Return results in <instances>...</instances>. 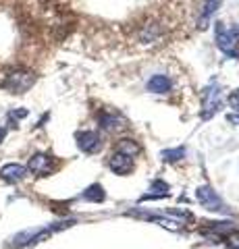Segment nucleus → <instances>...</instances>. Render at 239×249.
Instances as JSON below:
<instances>
[{
    "mask_svg": "<svg viewBox=\"0 0 239 249\" xmlns=\"http://www.w3.org/2000/svg\"><path fill=\"white\" fill-rule=\"evenodd\" d=\"M168 196V185L165 181H154L152 187H150V193H146V196H142L140 201H148V199H156V197H166Z\"/></svg>",
    "mask_w": 239,
    "mask_h": 249,
    "instance_id": "nucleus-10",
    "label": "nucleus"
},
{
    "mask_svg": "<svg viewBox=\"0 0 239 249\" xmlns=\"http://www.w3.org/2000/svg\"><path fill=\"white\" fill-rule=\"evenodd\" d=\"M222 104V93H221V88L217 83L208 85L204 89V96H202V119L208 121L210 116H214L219 112V108Z\"/></svg>",
    "mask_w": 239,
    "mask_h": 249,
    "instance_id": "nucleus-3",
    "label": "nucleus"
},
{
    "mask_svg": "<svg viewBox=\"0 0 239 249\" xmlns=\"http://www.w3.org/2000/svg\"><path fill=\"white\" fill-rule=\"evenodd\" d=\"M83 199H88V201H96V204H100V201H104L106 199V193L102 189V185H90L86 191H83Z\"/></svg>",
    "mask_w": 239,
    "mask_h": 249,
    "instance_id": "nucleus-12",
    "label": "nucleus"
},
{
    "mask_svg": "<svg viewBox=\"0 0 239 249\" xmlns=\"http://www.w3.org/2000/svg\"><path fill=\"white\" fill-rule=\"evenodd\" d=\"M171 85L173 83L166 75H154L148 81V89L154 93H166V91H171Z\"/></svg>",
    "mask_w": 239,
    "mask_h": 249,
    "instance_id": "nucleus-9",
    "label": "nucleus"
},
{
    "mask_svg": "<svg viewBox=\"0 0 239 249\" xmlns=\"http://www.w3.org/2000/svg\"><path fill=\"white\" fill-rule=\"evenodd\" d=\"M152 220L156 224H160V227L168 229V231H179V227H181L179 220H171V218H152Z\"/></svg>",
    "mask_w": 239,
    "mask_h": 249,
    "instance_id": "nucleus-14",
    "label": "nucleus"
},
{
    "mask_svg": "<svg viewBox=\"0 0 239 249\" xmlns=\"http://www.w3.org/2000/svg\"><path fill=\"white\" fill-rule=\"evenodd\" d=\"M50 168H52V160H50V156H46V154H34L27 162V170H32V173L40 175V177L48 175Z\"/></svg>",
    "mask_w": 239,
    "mask_h": 249,
    "instance_id": "nucleus-6",
    "label": "nucleus"
},
{
    "mask_svg": "<svg viewBox=\"0 0 239 249\" xmlns=\"http://www.w3.org/2000/svg\"><path fill=\"white\" fill-rule=\"evenodd\" d=\"M221 2H222V0H206L204 11H202V17H200V29H204V27H206L208 19H210L212 15L217 13V9L221 6Z\"/></svg>",
    "mask_w": 239,
    "mask_h": 249,
    "instance_id": "nucleus-11",
    "label": "nucleus"
},
{
    "mask_svg": "<svg viewBox=\"0 0 239 249\" xmlns=\"http://www.w3.org/2000/svg\"><path fill=\"white\" fill-rule=\"evenodd\" d=\"M229 106H231V108H235V110L239 112V89L231 91V96H229Z\"/></svg>",
    "mask_w": 239,
    "mask_h": 249,
    "instance_id": "nucleus-17",
    "label": "nucleus"
},
{
    "mask_svg": "<svg viewBox=\"0 0 239 249\" xmlns=\"http://www.w3.org/2000/svg\"><path fill=\"white\" fill-rule=\"evenodd\" d=\"M109 166L112 173H117V175H125L131 170V166H133V162H131V156L127 154H123V152H117L112 156V158L109 160Z\"/></svg>",
    "mask_w": 239,
    "mask_h": 249,
    "instance_id": "nucleus-7",
    "label": "nucleus"
},
{
    "mask_svg": "<svg viewBox=\"0 0 239 249\" xmlns=\"http://www.w3.org/2000/svg\"><path fill=\"white\" fill-rule=\"evenodd\" d=\"M75 139H77V147L86 154L100 150V137H98V133H94V131H79V133L75 135Z\"/></svg>",
    "mask_w": 239,
    "mask_h": 249,
    "instance_id": "nucleus-5",
    "label": "nucleus"
},
{
    "mask_svg": "<svg viewBox=\"0 0 239 249\" xmlns=\"http://www.w3.org/2000/svg\"><path fill=\"white\" fill-rule=\"evenodd\" d=\"M229 247L231 249H239V235H233L229 239Z\"/></svg>",
    "mask_w": 239,
    "mask_h": 249,
    "instance_id": "nucleus-19",
    "label": "nucleus"
},
{
    "mask_svg": "<svg viewBox=\"0 0 239 249\" xmlns=\"http://www.w3.org/2000/svg\"><path fill=\"white\" fill-rule=\"evenodd\" d=\"M217 44L219 48L229 54V56L237 58V44H239V27H225L222 23H217Z\"/></svg>",
    "mask_w": 239,
    "mask_h": 249,
    "instance_id": "nucleus-2",
    "label": "nucleus"
},
{
    "mask_svg": "<svg viewBox=\"0 0 239 249\" xmlns=\"http://www.w3.org/2000/svg\"><path fill=\"white\" fill-rule=\"evenodd\" d=\"M36 83V75L25 69H13L4 75L2 79V88L9 89L11 93H25L29 88H34Z\"/></svg>",
    "mask_w": 239,
    "mask_h": 249,
    "instance_id": "nucleus-1",
    "label": "nucleus"
},
{
    "mask_svg": "<svg viewBox=\"0 0 239 249\" xmlns=\"http://www.w3.org/2000/svg\"><path fill=\"white\" fill-rule=\"evenodd\" d=\"M6 135V129H0V142H2V137Z\"/></svg>",
    "mask_w": 239,
    "mask_h": 249,
    "instance_id": "nucleus-21",
    "label": "nucleus"
},
{
    "mask_svg": "<svg viewBox=\"0 0 239 249\" xmlns=\"http://www.w3.org/2000/svg\"><path fill=\"white\" fill-rule=\"evenodd\" d=\"M23 116H27L25 108H23V110H13V112H11V119H23Z\"/></svg>",
    "mask_w": 239,
    "mask_h": 249,
    "instance_id": "nucleus-18",
    "label": "nucleus"
},
{
    "mask_svg": "<svg viewBox=\"0 0 239 249\" xmlns=\"http://www.w3.org/2000/svg\"><path fill=\"white\" fill-rule=\"evenodd\" d=\"M119 152H123V154H127V156H133L135 152H140V147H137L131 139H123V143H121V150Z\"/></svg>",
    "mask_w": 239,
    "mask_h": 249,
    "instance_id": "nucleus-16",
    "label": "nucleus"
},
{
    "mask_svg": "<svg viewBox=\"0 0 239 249\" xmlns=\"http://www.w3.org/2000/svg\"><path fill=\"white\" fill-rule=\"evenodd\" d=\"M121 119L119 116H114V114H100V124H102V129L106 131H114V129H119L121 127Z\"/></svg>",
    "mask_w": 239,
    "mask_h": 249,
    "instance_id": "nucleus-13",
    "label": "nucleus"
},
{
    "mask_svg": "<svg viewBox=\"0 0 239 249\" xmlns=\"http://www.w3.org/2000/svg\"><path fill=\"white\" fill-rule=\"evenodd\" d=\"M227 121H229V123H237V124H239V114H229V116H227Z\"/></svg>",
    "mask_w": 239,
    "mask_h": 249,
    "instance_id": "nucleus-20",
    "label": "nucleus"
},
{
    "mask_svg": "<svg viewBox=\"0 0 239 249\" xmlns=\"http://www.w3.org/2000/svg\"><path fill=\"white\" fill-rule=\"evenodd\" d=\"M183 156H185V150H183V147H179V150H165V152H163V158H165L166 162L183 160Z\"/></svg>",
    "mask_w": 239,
    "mask_h": 249,
    "instance_id": "nucleus-15",
    "label": "nucleus"
},
{
    "mask_svg": "<svg viewBox=\"0 0 239 249\" xmlns=\"http://www.w3.org/2000/svg\"><path fill=\"white\" fill-rule=\"evenodd\" d=\"M196 197H198V201L202 204L204 208H208V210H214V212H221L222 210V199L217 196V191L212 189V187H200V189L196 191Z\"/></svg>",
    "mask_w": 239,
    "mask_h": 249,
    "instance_id": "nucleus-4",
    "label": "nucleus"
},
{
    "mask_svg": "<svg viewBox=\"0 0 239 249\" xmlns=\"http://www.w3.org/2000/svg\"><path fill=\"white\" fill-rule=\"evenodd\" d=\"M27 175V168L21 166V164H4L2 168H0V178H4V181H21L23 177Z\"/></svg>",
    "mask_w": 239,
    "mask_h": 249,
    "instance_id": "nucleus-8",
    "label": "nucleus"
}]
</instances>
